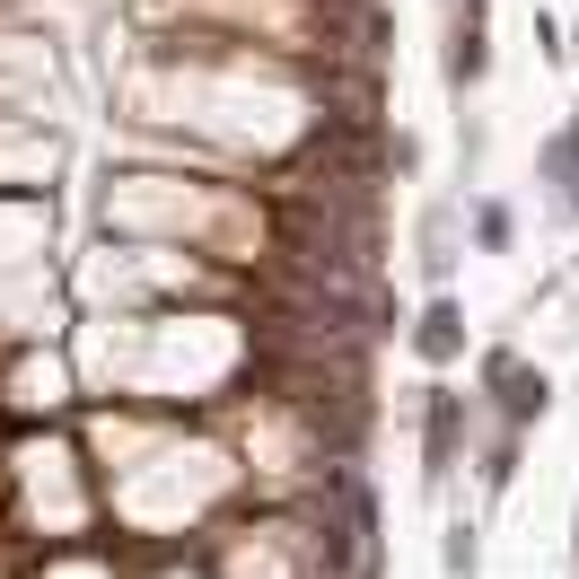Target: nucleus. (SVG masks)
Returning <instances> with one entry per match:
<instances>
[{
  "label": "nucleus",
  "mask_w": 579,
  "mask_h": 579,
  "mask_svg": "<svg viewBox=\"0 0 579 579\" xmlns=\"http://www.w3.org/2000/svg\"><path fill=\"white\" fill-rule=\"evenodd\" d=\"M457 343H465L457 308H431V317H422V351H431V360H457Z\"/></svg>",
  "instance_id": "obj_3"
},
{
  "label": "nucleus",
  "mask_w": 579,
  "mask_h": 579,
  "mask_svg": "<svg viewBox=\"0 0 579 579\" xmlns=\"http://www.w3.org/2000/svg\"><path fill=\"white\" fill-rule=\"evenodd\" d=\"M457 422H465V413H457V395H431V465H448V457H457Z\"/></svg>",
  "instance_id": "obj_2"
},
{
  "label": "nucleus",
  "mask_w": 579,
  "mask_h": 579,
  "mask_svg": "<svg viewBox=\"0 0 579 579\" xmlns=\"http://www.w3.org/2000/svg\"><path fill=\"white\" fill-rule=\"evenodd\" d=\"M492 378H500V404H509V422H536V413H545V378H527L518 360H492Z\"/></svg>",
  "instance_id": "obj_1"
},
{
  "label": "nucleus",
  "mask_w": 579,
  "mask_h": 579,
  "mask_svg": "<svg viewBox=\"0 0 579 579\" xmlns=\"http://www.w3.org/2000/svg\"><path fill=\"white\" fill-rule=\"evenodd\" d=\"M448 71H457V80H474V71H483V9H465V27H457V53H448Z\"/></svg>",
  "instance_id": "obj_4"
}]
</instances>
